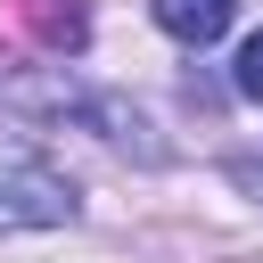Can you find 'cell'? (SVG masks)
I'll use <instances>...</instances> for the list:
<instances>
[{"label":"cell","instance_id":"cell-4","mask_svg":"<svg viewBox=\"0 0 263 263\" xmlns=\"http://www.w3.org/2000/svg\"><path fill=\"white\" fill-rule=\"evenodd\" d=\"M230 82H238V99H255V107H263V33H247V49H238Z\"/></svg>","mask_w":263,"mask_h":263},{"label":"cell","instance_id":"cell-3","mask_svg":"<svg viewBox=\"0 0 263 263\" xmlns=\"http://www.w3.org/2000/svg\"><path fill=\"white\" fill-rule=\"evenodd\" d=\"M25 16H33V33L49 49H82V8L74 0H25Z\"/></svg>","mask_w":263,"mask_h":263},{"label":"cell","instance_id":"cell-1","mask_svg":"<svg viewBox=\"0 0 263 263\" xmlns=\"http://www.w3.org/2000/svg\"><path fill=\"white\" fill-rule=\"evenodd\" d=\"M58 222H74V181L0 173V230H58Z\"/></svg>","mask_w":263,"mask_h":263},{"label":"cell","instance_id":"cell-5","mask_svg":"<svg viewBox=\"0 0 263 263\" xmlns=\"http://www.w3.org/2000/svg\"><path fill=\"white\" fill-rule=\"evenodd\" d=\"M247 181H263V164H247Z\"/></svg>","mask_w":263,"mask_h":263},{"label":"cell","instance_id":"cell-2","mask_svg":"<svg viewBox=\"0 0 263 263\" xmlns=\"http://www.w3.org/2000/svg\"><path fill=\"white\" fill-rule=\"evenodd\" d=\"M230 16H238V0H156V25H164L181 49L222 41V33H230Z\"/></svg>","mask_w":263,"mask_h":263}]
</instances>
